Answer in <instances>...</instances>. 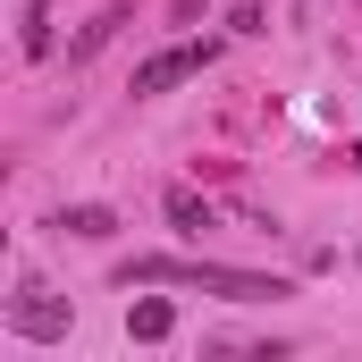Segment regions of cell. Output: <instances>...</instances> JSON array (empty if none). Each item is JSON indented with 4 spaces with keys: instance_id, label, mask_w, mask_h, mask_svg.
I'll list each match as a JSON object with an SVG mask.
<instances>
[{
    "instance_id": "obj_1",
    "label": "cell",
    "mask_w": 362,
    "mask_h": 362,
    "mask_svg": "<svg viewBox=\"0 0 362 362\" xmlns=\"http://www.w3.org/2000/svg\"><path fill=\"white\" fill-rule=\"evenodd\" d=\"M118 286H202V295H219V303H278V295H295L278 270H228V262H177V253H144V262H127Z\"/></svg>"
},
{
    "instance_id": "obj_2",
    "label": "cell",
    "mask_w": 362,
    "mask_h": 362,
    "mask_svg": "<svg viewBox=\"0 0 362 362\" xmlns=\"http://www.w3.org/2000/svg\"><path fill=\"white\" fill-rule=\"evenodd\" d=\"M219 59V42L202 34V42H169V51H152L144 68H135V101H152V93H169V85H185V76H202Z\"/></svg>"
},
{
    "instance_id": "obj_3",
    "label": "cell",
    "mask_w": 362,
    "mask_h": 362,
    "mask_svg": "<svg viewBox=\"0 0 362 362\" xmlns=\"http://www.w3.org/2000/svg\"><path fill=\"white\" fill-rule=\"evenodd\" d=\"M169 329H177V303H169V295H144V303L127 312V337H135V346H160Z\"/></svg>"
},
{
    "instance_id": "obj_4",
    "label": "cell",
    "mask_w": 362,
    "mask_h": 362,
    "mask_svg": "<svg viewBox=\"0 0 362 362\" xmlns=\"http://www.w3.org/2000/svg\"><path fill=\"white\" fill-rule=\"evenodd\" d=\"M51 228H68V236H85V245H101V236H118V211L110 202H68Z\"/></svg>"
},
{
    "instance_id": "obj_5",
    "label": "cell",
    "mask_w": 362,
    "mask_h": 362,
    "mask_svg": "<svg viewBox=\"0 0 362 362\" xmlns=\"http://www.w3.org/2000/svg\"><path fill=\"white\" fill-rule=\"evenodd\" d=\"M8 329H17V337H68V303H17Z\"/></svg>"
},
{
    "instance_id": "obj_6",
    "label": "cell",
    "mask_w": 362,
    "mask_h": 362,
    "mask_svg": "<svg viewBox=\"0 0 362 362\" xmlns=\"http://www.w3.org/2000/svg\"><path fill=\"white\" fill-rule=\"evenodd\" d=\"M118 25H127V0H110V8H101V17H93L85 34H76V42H68V59H93V51H101V42H110V34H118Z\"/></svg>"
},
{
    "instance_id": "obj_7",
    "label": "cell",
    "mask_w": 362,
    "mask_h": 362,
    "mask_svg": "<svg viewBox=\"0 0 362 362\" xmlns=\"http://www.w3.org/2000/svg\"><path fill=\"white\" fill-rule=\"evenodd\" d=\"M169 219H177L185 236H202V228H219V219H211V202H202V194H185V185L169 194Z\"/></svg>"
},
{
    "instance_id": "obj_8",
    "label": "cell",
    "mask_w": 362,
    "mask_h": 362,
    "mask_svg": "<svg viewBox=\"0 0 362 362\" xmlns=\"http://www.w3.org/2000/svg\"><path fill=\"white\" fill-rule=\"evenodd\" d=\"M17 42H25V59H42V51H51V8H42V0L25 8V34H17Z\"/></svg>"
},
{
    "instance_id": "obj_9",
    "label": "cell",
    "mask_w": 362,
    "mask_h": 362,
    "mask_svg": "<svg viewBox=\"0 0 362 362\" xmlns=\"http://www.w3.org/2000/svg\"><path fill=\"white\" fill-rule=\"evenodd\" d=\"M346 160H354V169H362V144H354V152H346Z\"/></svg>"
}]
</instances>
